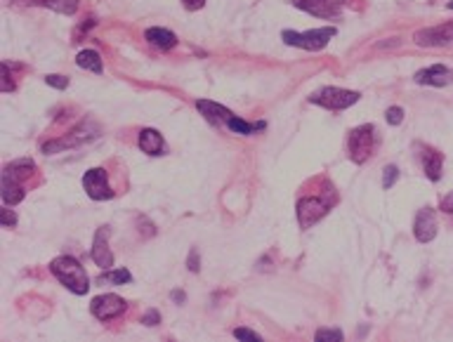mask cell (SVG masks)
Masks as SVG:
<instances>
[{
    "mask_svg": "<svg viewBox=\"0 0 453 342\" xmlns=\"http://www.w3.org/2000/svg\"><path fill=\"white\" fill-rule=\"evenodd\" d=\"M130 281H133V276H130L128 269H116V272L106 269V272L97 279V284L99 286H121V284H130Z\"/></svg>",
    "mask_w": 453,
    "mask_h": 342,
    "instance_id": "obj_19",
    "label": "cell"
},
{
    "mask_svg": "<svg viewBox=\"0 0 453 342\" xmlns=\"http://www.w3.org/2000/svg\"><path fill=\"white\" fill-rule=\"evenodd\" d=\"M125 307H128V304H125V300L118 298V295H99L90 302V311L97 316L99 321L116 319V316L123 314Z\"/></svg>",
    "mask_w": 453,
    "mask_h": 342,
    "instance_id": "obj_8",
    "label": "cell"
},
{
    "mask_svg": "<svg viewBox=\"0 0 453 342\" xmlns=\"http://www.w3.org/2000/svg\"><path fill=\"white\" fill-rule=\"evenodd\" d=\"M415 83L420 86H432V88H444L453 83V71L446 69L444 64H434V67H427L415 74Z\"/></svg>",
    "mask_w": 453,
    "mask_h": 342,
    "instance_id": "obj_11",
    "label": "cell"
},
{
    "mask_svg": "<svg viewBox=\"0 0 453 342\" xmlns=\"http://www.w3.org/2000/svg\"><path fill=\"white\" fill-rule=\"evenodd\" d=\"M3 225L5 227H15L17 225V215L12 210H3Z\"/></svg>",
    "mask_w": 453,
    "mask_h": 342,
    "instance_id": "obj_28",
    "label": "cell"
},
{
    "mask_svg": "<svg viewBox=\"0 0 453 342\" xmlns=\"http://www.w3.org/2000/svg\"><path fill=\"white\" fill-rule=\"evenodd\" d=\"M50 272L57 276L59 284L67 286L71 293H76V295H85L88 288H90L85 269L81 267V262L76 260V257H69V255L55 257V260L50 262Z\"/></svg>",
    "mask_w": 453,
    "mask_h": 342,
    "instance_id": "obj_1",
    "label": "cell"
},
{
    "mask_svg": "<svg viewBox=\"0 0 453 342\" xmlns=\"http://www.w3.org/2000/svg\"><path fill=\"white\" fill-rule=\"evenodd\" d=\"M415 43L422 47H442L453 43V24H439V26L422 28L415 33Z\"/></svg>",
    "mask_w": 453,
    "mask_h": 342,
    "instance_id": "obj_9",
    "label": "cell"
},
{
    "mask_svg": "<svg viewBox=\"0 0 453 342\" xmlns=\"http://www.w3.org/2000/svg\"><path fill=\"white\" fill-rule=\"evenodd\" d=\"M158 321H160V314H158V311H147L145 319H142V323H145V326H156Z\"/></svg>",
    "mask_w": 453,
    "mask_h": 342,
    "instance_id": "obj_27",
    "label": "cell"
},
{
    "mask_svg": "<svg viewBox=\"0 0 453 342\" xmlns=\"http://www.w3.org/2000/svg\"><path fill=\"white\" fill-rule=\"evenodd\" d=\"M347 147L354 163H366L375 149V128L373 125H361L354 128L347 137Z\"/></svg>",
    "mask_w": 453,
    "mask_h": 342,
    "instance_id": "obj_5",
    "label": "cell"
},
{
    "mask_svg": "<svg viewBox=\"0 0 453 342\" xmlns=\"http://www.w3.org/2000/svg\"><path fill=\"white\" fill-rule=\"evenodd\" d=\"M140 149L145 154L149 156H160L165 152V142H163V137H160L158 130H151V128H147V130H142L140 133Z\"/></svg>",
    "mask_w": 453,
    "mask_h": 342,
    "instance_id": "obj_16",
    "label": "cell"
},
{
    "mask_svg": "<svg viewBox=\"0 0 453 342\" xmlns=\"http://www.w3.org/2000/svg\"><path fill=\"white\" fill-rule=\"evenodd\" d=\"M397 179H399V168L397 165H387L385 172H383V189H392Z\"/></svg>",
    "mask_w": 453,
    "mask_h": 342,
    "instance_id": "obj_20",
    "label": "cell"
},
{
    "mask_svg": "<svg viewBox=\"0 0 453 342\" xmlns=\"http://www.w3.org/2000/svg\"><path fill=\"white\" fill-rule=\"evenodd\" d=\"M385 118L390 125H399L404 121V109H399V106H390V109L385 111Z\"/></svg>",
    "mask_w": 453,
    "mask_h": 342,
    "instance_id": "obj_22",
    "label": "cell"
},
{
    "mask_svg": "<svg viewBox=\"0 0 453 342\" xmlns=\"http://www.w3.org/2000/svg\"><path fill=\"white\" fill-rule=\"evenodd\" d=\"M446 8H449V10H453V0H451V3H449V5H446Z\"/></svg>",
    "mask_w": 453,
    "mask_h": 342,
    "instance_id": "obj_31",
    "label": "cell"
},
{
    "mask_svg": "<svg viewBox=\"0 0 453 342\" xmlns=\"http://www.w3.org/2000/svg\"><path fill=\"white\" fill-rule=\"evenodd\" d=\"M333 201H324L321 196H305L300 203H297V222H300L302 229H309L312 225L324 218L329 213Z\"/></svg>",
    "mask_w": 453,
    "mask_h": 342,
    "instance_id": "obj_6",
    "label": "cell"
},
{
    "mask_svg": "<svg viewBox=\"0 0 453 342\" xmlns=\"http://www.w3.org/2000/svg\"><path fill=\"white\" fill-rule=\"evenodd\" d=\"M83 189L88 191L92 201H109L113 199V191L106 182V172L104 168H92L83 175Z\"/></svg>",
    "mask_w": 453,
    "mask_h": 342,
    "instance_id": "obj_7",
    "label": "cell"
},
{
    "mask_svg": "<svg viewBox=\"0 0 453 342\" xmlns=\"http://www.w3.org/2000/svg\"><path fill=\"white\" fill-rule=\"evenodd\" d=\"M437 215H434L432 208H422L415 215V225H413V234L420 243H430L434 236H437Z\"/></svg>",
    "mask_w": 453,
    "mask_h": 342,
    "instance_id": "obj_10",
    "label": "cell"
},
{
    "mask_svg": "<svg viewBox=\"0 0 453 342\" xmlns=\"http://www.w3.org/2000/svg\"><path fill=\"white\" fill-rule=\"evenodd\" d=\"M106 238H109V227H99L97 234H94V243H92V260L97 262V267L111 269L113 255H111L109 245H106Z\"/></svg>",
    "mask_w": 453,
    "mask_h": 342,
    "instance_id": "obj_13",
    "label": "cell"
},
{
    "mask_svg": "<svg viewBox=\"0 0 453 342\" xmlns=\"http://www.w3.org/2000/svg\"><path fill=\"white\" fill-rule=\"evenodd\" d=\"M338 31L333 26H324V28H314V31L307 33H297V31H283L281 38L286 45L293 47H302V50H321V47L329 45V40L336 35Z\"/></svg>",
    "mask_w": 453,
    "mask_h": 342,
    "instance_id": "obj_4",
    "label": "cell"
},
{
    "mask_svg": "<svg viewBox=\"0 0 453 342\" xmlns=\"http://www.w3.org/2000/svg\"><path fill=\"white\" fill-rule=\"evenodd\" d=\"M196 109H199L204 116L211 121L213 125H220V123H229L231 118H234V113L229 109H224L222 104H217V101H208V99H199L196 101Z\"/></svg>",
    "mask_w": 453,
    "mask_h": 342,
    "instance_id": "obj_14",
    "label": "cell"
},
{
    "mask_svg": "<svg viewBox=\"0 0 453 342\" xmlns=\"http://www.w3.org/2000/svg\"><path fill=\"white\" fill-rule=\"evenodd\" d=\"M33 172V163L28 158H22V161H15V163H10L5 168L3 172V201L8 203V206H15V203H19L24 199V184L22 179L28 177Z\"/></svg>",
    "mask_w": 453,
    "mask_h": 342,
    "instance_id": "obj_2",
    "label": "cell"
},
{
    "mask_svg": "<svg viewBox=\"0 0 453 342\" xmlns=\"http://www.w3.org/2000/svg\"><path fill=\"white\" fill-rule=\"evenodd\" d=\"M317 340L319 342H340L343 340V331H329V328H321V331H317Z\"/></svg>",
    "mask_w": 453,
    "mask_h": 342,
    "instance_id": "obj_21",
    "label": "cell"
},
{
    "mask_svg": "<svg viewBox=\"0 0 453 342\" xmlns=\"http://www.w3.org/2000/svg\"><path fill=\"white\" fill-rule=\"evenodd\" d=\"M189 269H194V272H199V255H196V250L192 255H189Z\"/></svg>",
    "mask_w": 453,
    "mask_h": 342,
    "instance_id": "obj_30",
    "label": "cell"
},
{
    "mask_svg": "<svg viewBox=\"0 0 453 342\" xmlns=\"http://www.w3.org/2000/svg\"><path fill=\"white\" fill-rule=\"evenodd\" d=\"M439 210H444V213H449V215L453 213V191L442 199V203H439Z\"/></svg>",
    "mask_w": 453,
    "mask_h": 342,
    "instance_id": "obj_26",
    "label": "cell"
},
{
    "mask_svg": "<svg viewBox=\"0 0 453 342\" xmlns=\"http://www.w3.org/2000/svg\"><path fill=\"white\" fill-rule=\"evenodd\" d=\"M45 83H47V86H52V88L64 90V88L69 86V78H67V76H55V74H52V76H45Z\"/></svg>",
    "mask_w": 453,
    "mask_h": 342,
    "instance_id": "obj_23",
    "label": "cell"
},
{
    "mask_svg": "<svg viewBox=\"0 0 453 342\" xmlns=\"http://www.w3.org/2000/svg\"><path fill=\"white\" fill-rule=\"evenodd\" d=\"M204 3H206V0H184V8H187V10H201V8H204Z\"/></svg>",
    "mask_w": 453,
    "mask_h": 342,
    "instance_id": "obj_29",
    "label": "cell"
},
{
    "mask_svg": "<svg viewBox=\"0 0 453 342\" xmlns=\"http://www.w3.org/2000/svg\"><path fill=\"white\" fill-rule=\"evenodd\" d=\"M234 335H236L238 340H262L260 335L255 333V331H250V328H236Z\"/></svg>",
    "mask_w": 453,
    "mask_h": 342,
    "instance_id": "obj_24",
    "label": "cell"
},
{
    "mask_svg": "<svg viewBox=\"0 0 453 342\" xmlns=\"http://www.w3.org/2000/svg\"><path fill=\"white\" fill-rule=\"evenodd\" d=\"M3 90H5V92H12V90H15V83H12L8 64H3Z\"/></svg>",
    "mask_w": 453,
    "mask_h": 342,
    "instance_id": "obj_25",
    "label": "cell"
},
{
    "mask_svg": "<svg viewBox=\"0 0 453 342\" xmlns=\"http://www.w3.org/2000/svg\"><path fill=\"white\" fill-rule=\"evenodd\" d=\"M297 10H305L309 15L321 17V19H333L340 12V3L336 0H293Z\"/></svg>",
    "mask_w": 453,
    "mask_h": 342,
    "instance_id": "obj_12",
    "label": "cell"
},
{
    "mask_svg": "<svg viewBox=\"0 0 453 342\" xmlns=\"http://www.w3.org/2000/svg\"><path fill=\"white\" fill-rule=\"evenodd\" d=\"M309 101L324 106V109H331V111H343L359 101V92H354V90H343V88H321L317 92L309 95Z\"/></svg>",
    "mask_w": 453,
    "mask_h": 342,
    "instance_id": "obj_3",
    "label": "cell"
},
{
    "mask_svg": "<svg viewBox=\"0 0 453 342\" xmlns=\"http://www.w3.org/2000/svg\"><path fill=\"white\" fill-rule=\"evenodd\" d=\"M76 64H79L81 69L94 71V74H102V59H99V55L94 50L79 52V57H76Z\"/></svg>",
    "mask_w": 453,
    "mask_h": 342,
    "instance_id": "obj_18",
    "label": "cell"
},
{
    "mask_svg": "<svg viewBox=\"0 0 453 342\" xmlns=\"http://www.w3.org/2000/svg\"><path fill=\"white\" fill-rule=\"evenodd\" d=\"M420 161H422V170H425L427 179H432V182H437L439 177H442V154L434 152V149L425 147V144H420Z\"/></svg>",
    "mask_w": 453,
    "mask_h": 342,
    "instance_id": "obj_15",
    "label": "cell"
},
{
    "mask_svg": "<svg viewBox=\"0 0 453 342\" xmlns=\"http://www.w3.org/2000/svg\"><path fill=\"white\" fill-rule=\"evenodd\" d=\"M145 35H147L149 43L160 47V50H170V47H175V43H177V35L172 31H168V28H158V26L149 28Z\"/></svg>",
    "mask_w": 453,
    "mask_h": 342,
    "instance_id": "obj_17",
    "label": "cell"
}]
</instances>
